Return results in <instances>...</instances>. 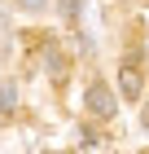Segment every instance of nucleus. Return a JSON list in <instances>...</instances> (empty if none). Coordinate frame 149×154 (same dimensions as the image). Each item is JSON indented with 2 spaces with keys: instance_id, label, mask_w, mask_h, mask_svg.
Instances as JSON below:
<instances>
[{
  "instance_id": "f257e3e1",
  "label": "nucleus",
  "mask_w": 149,
  "mask_h": 154,
  "mask_svg": "<svg viewBox=\"0 0 149 154\" xmlns=\"http://www.w3.org/2000/svg\"><path fill=\"white\" fill-rule=\"evenodd\" d=\"M83 101H88V115H92V119H114V110H118L114 93H110L101 79H92V84H88V97H83Z\"/></svg>"
},
{
  "instance_id": "f03ea898",
  "label": "nucleus",
  "mask_w": 149,
  "mask_h": 154,
  "mask_svg": "<svg viewBox=\"0 0 149 154\" xmlns=\"http://www.w3.org/2000/svg\"><path fill=\"white\" fill-rule=\"evenodd\" d=\"M140 88H145V75H140L136 57H127V62H123V71H118V93H123L127 101H140Z\"/></svg>"
},
{
  "instance_id": "7ed1b4c3",
  "label": "nucleus",
  "mask_w": 149,
  "mask_h": 154,
  "mask_svg": "<svg viewBox=\"0 0 149 154\" xmlns=\"http://www.w3.org/2000/svg\"><path fill=\"white\" fill-rule=\"evenodd\" d=\"M13 110H18V84L4 79V84H0V123L13 119Z\"/></svg>"
},
{
  "instance_id": "20e7f679",
  "label": "nucleus",
  "mask_w": 149,
  "mask_h": 154,
  "mask_svg": "<svg viewBox=\"0 0 149 154\" xmlns=\"http://www.w3.org/2000/svg\"><path fill=\"white\" fill-rule=\"evenodd\" d=\"M44 62H48V75H53V79L66 75V57H61V48L53 44V40H44Z\"/></svg>"
},
{
  "instance_id": "39448f33",
  "label": "nucleus",
  "mask_w": 149,
  "mask_h": 154,
  "mask_svg": "<svg viewBox=\"0 0 149 154\" xmlns=\"http://www.w3.org/2000/svg\"><path fill=\"white\" fill-rule=\"evenodd\" d=\"M57 9H61L66 22H75V18H79V0H57Z\"/></svg>"
},
{
  "instance_id": "423d86ee",
  "label": "nucleus",
  "mask_w": 149,
  "mask_h": 154,
  "mask_svg": "<svg viewBox=\"0 0 149 154\" xmlns=\"http://www.w3.org/2000/svg\"><path fill=\"white\" fill-rule=\"evenodd\" d=\"M18 5H22L26 13H40V9H44V5H48V0H18Z\"/></svg>"
},
{
  "instance_id": "0eeeda50",
  "label": "nucleus",
  "mask_w": 149,
  "mask_h": 154,
  "mask_svg": "<svg viewBox=\"0 0 149 154\" xmlns=\"http://www.w3.org/2000/svg\"><path fill=\"white\" fill-rule=\"evenodd\" d=\"M140 123H145V132H149V101H145V110H140Z\"/></svg>"
}]
</instances>
